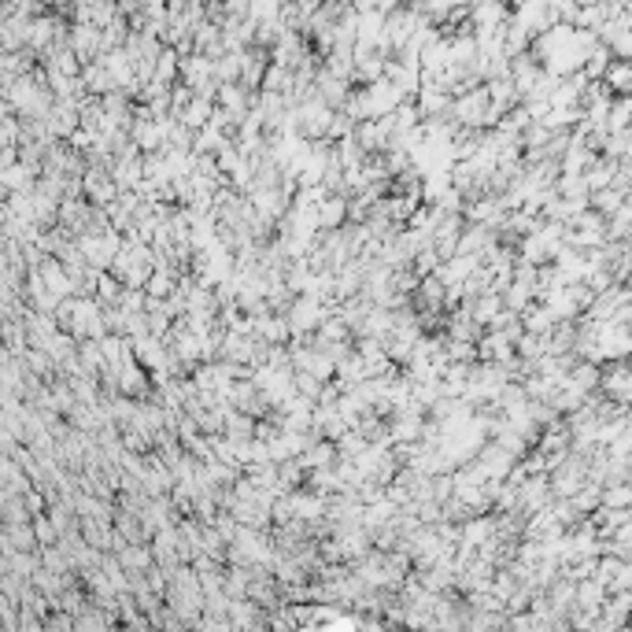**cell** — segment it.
Masks as SVG:
<instances>
[{
	"label": "cell",
	"mask_w": 632,
	"mask_h": 632,
	"mask_svg": "<svg viewBox=\"0 0 632 632\" xmlns=\"http://www.w3.org/2000/svg\"><path fill=\"white\" fill-rule=\"evenodd\" d=\"M344 215H348V203H344V200H325V203L318 207V226L333 229V226L344 222Z\"/></svg>",
	"instance_id": "obj_1"
},
{
	"label": "cell",
	"mask_w": 632,
	"mask_h": 632,
	"mask_svg": "<svg viewBox=\"0 0 632 632\" xmlns=\"http://www.w3.org/2000/svg\"><path fill=\"white\" fill-rule=\"evenodd\" d=\"M515 4H525V0H515Z\"/></svg>",
	"instance_id": "obj_2"
}]
</instances>
